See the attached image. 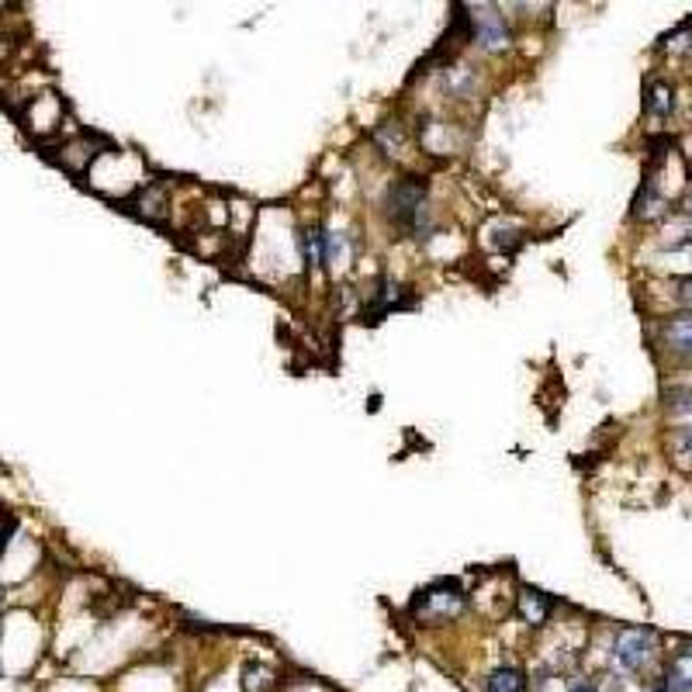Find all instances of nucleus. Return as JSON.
Returning a JSON list of instances; mask_svg holds the SVG:
<instances>
[{
	"instance_id": "f257e3e1",
	"label": "nucleus",
	"mask_w": 692,
	"mask_h": 692,
	"mask_svg": "<svg viewBox=\"0 0 692 692\" xmlns=\"http://www.w3.org/2000/svg\"><path fill=\"white\" fill-rule=\"evenodd\" d=\"M385 212L391 218V225L419 232L423 215H426V180H419V177L395 180L385 194Z\"/></svg>"
},
{
	"instance_id": "f03ea898",
	"label": "nucleus",
	"mask_w": 692,
	"mask_h": 692,
	"mask_svg": "<svg viewBox=\"0 0 692 692\" xmlns=\"http://www.w3.org/2000/svg\"><path fill=\"white\" fill-rule=\"evenodd\" d=\"M464 606H468V596L461 592V585L436 582L430 589L419 592L416 603H412V613L423 623H430V627H440V623H450L454 616H461Z\"/></svg>"
},
{
	"instance_id": "7ed1b4c3",
	"label": "nucleus",
	"mask_w": 692,
	"mask_h": 692,
	"mask_svg": "<svg viewBox=\"0 0 692 692\" xmlns=\"http://www.w3.org/2000/svg\"><path fill=\"white\" fill-rule=\"evenodd\" d=\"M654 637L651 627H623L613 641V661L623 668V672H644L654 658Z\"/></svg>"
},
{
	"instance_id": "20e7f679",
	"label": "nucleus",
	"mask_w": 692,
	"mask_h": 692,
	"mask_svg": "<svg viewBox=\"0 0 692 692\" xmlns=\"http://www.w3.org/2000/svg\"><path fill=\"white\" fill-rule=\"evenodd\" d=\"M471 25V42L481 45L485 52H506L513 35H509L506 21L495 7H475V14H468Z\"/></svg>"
},
{
	"instance_id": "39448f33",
	"label": "nucleus",
	"mask_w": 692,
	"mask_h": 692,
	"mask_svg": "<svg viewBox=\"0 0 692 692\" xmlns=\"http://www.w3.org/2000/svg\"><path fill=\"white\" fill-rule=\"evenodd\" d=\"M661 346H665L672 357L692 360V319H689V315L668 319L665 326H661Z\"/></svg>"
},
{
	"instance_id": "423d86ee",
	"label": "nucleus",
	"mask_w": 692,
	"mask_h": 692,
	"mask_svg": "<svg viewBox=\"0 0 692 692\" xmlns=\"http://www.w3.org/2000/svg\"><path fill=\"white\" fill-rule=\"evenodd\" d=\"M551 596L547 592H540V589H530V585H523L519 589V616H523L530 627H544L547 623V616H551Z\"/></svg>"
},
{
	"instance_id": "0eeeda50",
	"label": "nucleus",
	"mask_w": 692,
	"mask_h": 692,
	"mask_svg": "<svg viewBox=\"0 0 692 692\" xmlns=\"http://www.w3.org/2000/svg\"><path fill=\"white\" fill-rule=\"evenodd\" d=\"M675 108V87L668 84V80H651L648 87H644V111H648L651 118H668Z\"/></svg>"
},
{
	"instance_id": "6e6552de",
	"label": "nucleus",
	"mask_w": 692,
	"mask_h": 692,
	"mask_svg": "<svg viewBox=\"0 0 692 692\" xmlns=\"http://www.w3.org/2000/svg\"><path fill=\"white\" fill-rule=\"evenodd\" d=\"M665 686L668 692H692V648L679 651L668 665V675H665Z\"/></svg>"
},
{
	"instance_id": "1a4fd4ad",
	"label": "nucleus",
	"mask_w": 692,
	"mask_h": 692,
	"mask_svg": "<svg viewBox=\"0 0 692 692\" xmlns=\"http://www.w3.org/2000/svg\"><path fill=\"white\" fill-rule=\"evenodd\" d=\"M485 692H526V675L513 665H502L488 675Z\"/></svg>"
},
{
	"instance_id": "9d476101",
	"label": "nucleus",
	"mask_w": 692,
	"mask_h": 692,
	"mask_svg": "<svg viewBox=\"0 0 692 692\" xmlns=\"http://www.w3.org/2000/svg\"><path fill=\"white\" fill-rule=\"evenodd\" d=\"M243 689L246 692H274L277 689V679H274V672H270L267 665H260V661H250V665L243 668Z\"/></svg>"
},
{
	"instance_id": "9b49d317",
	"label": "nucleus",
	"mask_w": 692,
	"mask_h": 692,
	"mask_svg": "<svg viewBox=\"0 0 692 692\" xmlns=\"http://www.w3.org/2000/svg\"><path fill=\"white\" fill-rule=\"evenodd\" d=\"M443 84H447V90L454 97H468L471 90H475V73L468 70V66H447V73H443Z\"/></svg>"
},
{
	"instance_id": "f8f14e48",
	"label": "nucleus",
	"mask_w": 692,
	"mask_h": 692,
	"mask_svg": "<svg viewBox=\"0 0 692 692\" xmlns=\"http://www.w3.org/2000/svg\"><path fill=\"white\" fill-rule=\"evenodd\" d=\"M661 212H665V201L658 198L654 184H644L641 194H637V201H634V218H644V222H651V218H658Z\"/></svg>"
},
{
	"instance_id": "ddd939ff",
	"label": "nucleus",
	"mask_w": 692,
	"mask_h": 692,
	"mask_svg": "<svg viewBox=\"0 0 692 692\" xmlns=\"http://www.w3.org/2000/svg\"><path fill=\"white\" fill-rule=\"evenodd\" d=\"M302 250H305L308 267H319V263H326V229H308Z\"/></svg>"
},
{
	"instance_id": "4468645a",
	"label": "nucleus",
	"mask_w": 692,
	"mask_h": 692,
	"mask_svg": "<svg viewBox=\"0 0 692 692\" xmlns=\"http://www.w3.org/2000/svg\"><path fill=\"white\" fill-rule=\"evenodd\" d=\"M374 139L385 146V153L388 156H398L405 149V129L398 122H388V125H381L378 132H374Z\"/></svg>"
},
{
	"instance_id": "2eb2a0df",
	"label": "nucleus",
	"mask_w": 692,
	"mask_h": 692,
	"mask_svg": "<svg viewBox=\"0 0 692 692\" xmlns=\"http://www.w3.org/2000/svg\"><path fill=\"white\" fill-rule=\"evenodd\" d=\"M665 402H668V412H672V416H679V419L692 416V391L689 388H668Z\"/></svg>"
},
{
	"instance_id": "dca6fc26",
	"label": "nucleus",
	"mask_w": 692,
	"mask_h": 692,
	"mask_svg": "<svg viewBox=\"0 0 692 692\" xmlns=\"http://www.w3.org/2000/svg\"><path fill=\"white\" fill-rule=\"evenodd\" d=\"M679 302L686 305V308H692V277H689V281L679 284Z\"/></svg>"
},
{
	"instance_id": "f3484780",
	"label": "nucleus",
	"mask_w": 692,
	"mask_h": 692,
	"mask_svg": "<svg viewBox=\"0 0 692 692\" xmlns=\"http://www.w3.org/2000/svg\"><path fill=\"white\" fill-rule=\"evenodd\" d=\"M682 450H686V454H692V426L686 433H682Z\"/></svg>"
},
{
	"instance_id": "a211bd4d",
	"label": "nucleus",
	"mask_w": 692,
	"mask_h": 692,
	"mask_svg": "<svg viewBox=\"0 0 692 692\" xmlns=\"http://www.w3.org/2000/svg\"><path fill=\"white\" fill-rule=\"evenodd\" d=\"M571 692H596L592 686H578V689H571Z\"/></svg>"
},
{
	"instance_id": "6ab92c4d",
	"label": "nucleus",
	"mask_w": 692,
	"mask_h": 692,
	"mask_svg": "<svg viewBox=\"0 0 692 692\" xmlns=\"http://www.w3.org/2000/svg\"><path fill=\"white\" fill-rule=\"evenodd\" d=\"M686 215H689V222H692V194H689V205H686Z\"/></svg>"
}]
</instances>
